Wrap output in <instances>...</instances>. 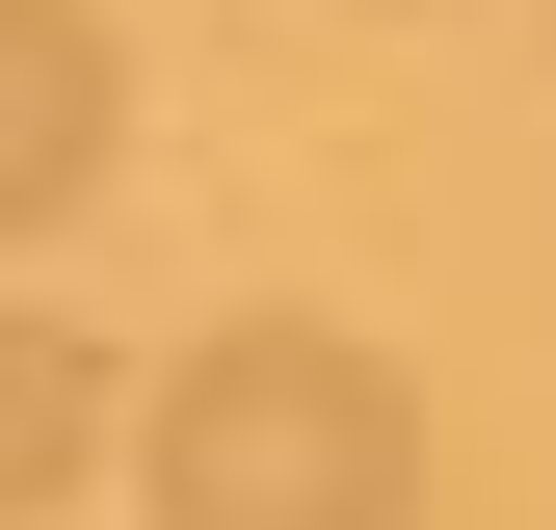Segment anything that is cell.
<instances>
[{"label":"cell","instance_id":"obj_1","mask_svg":"<svg viewBox=\"0 0 556 530\" xmlns=\"http://www.w3.org/2000/svg\"><path fill=\"white\" fill-rule=\"evenodd\" d=\"M397 504H425V398L344 318H239L132 425V530H397Z\"/></svg>","mask_w":556,"mask_h":530},{"label":"cell","instance_id":"obj_2","mask_svg":"<svg viewBox=\"0 0 556 530\" xmlns=\"http://www.w3.org/2000/svg\"><path fill=\"white\" fill-rule=\"evenodd\" d=\"M106 132H132V80H106V0H0V213H80L106 186Z\"/></svg>","mask_w":556,"mask_h":530},{"label":"cell","instance_id":"obj_3","mask_svg":"<svg viewBox=\"0 0 556 530\" xmlns=\"http://www.w3.org/2000/svg\"><path fill=\"white\" fill-rule=\"evenodd\" d=\"M0 478H27V504L106 478V345H80V318H27V345H0Z\"/></svg>","mask_w":556,"mask_h":530}]
</instances>
